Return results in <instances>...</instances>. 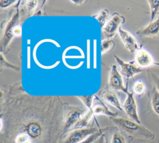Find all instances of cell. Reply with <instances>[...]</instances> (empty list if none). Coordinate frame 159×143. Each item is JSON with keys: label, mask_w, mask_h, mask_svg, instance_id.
Listing matches in <instances>:
<instances>
[{"label": "cell", "mask_w": 159, "mask_h": 143, "mask_svg": "<svg viewBox=\"0 0 159 143\" xmlns=\"http://www.w3.org/2000/svg\"><path fill=\"white\" fill-rule=\"evenodd\" d=\"M116 126L132 138H142L149 140L155 139V134L137 122L124 117H114L110 118Z\"/></svg>", "instance_id": "6da1fadb"}, {"label": "cell", "mask_w": 159, "mask_h": 143, "mask_svg": "<svg viewBox=\"0 0 159 143\" xmlns=\"http://www.w3.org/2000/svg\"><path fill=\"white\" fill-rule=\"evenodd\" d=\"M88 110L87 108L83 106L67 105L65 107V115L63 120V136L73 129Z\"/></svg>", "instance_id": "7a4b0ae2"}, {"label": "cell", "mask_w": 159, "mask_h": 143, "mask_svg": "<svg viewBox=\"0 0 159 143\" xmlns=\"http://www.w3.org/2000/svg\"><path fill=\"white\" fill-rule=\"evenodd\" d=\"M19 3L20 1H18V2L17 3L16 12L13 14L11 18L7 22L4 27L3 34H2L1 39V52L7 48L12 39L16 37L15 30L17 27L19 25L20 22V14L18 6V4H19Z\"/></svg>", "instance_id": "3957f363"}, {"label": "cell", "mask_w": 159, "mask_h": 143, "mask_svg": "<svg viewBox=\"0 0 159 143\" xmlns=\"http://www.w3.org/2000/svg\"><path fill=\"white\" fill-rule=\"evenodd\" d=\"M102 131L104 143H131L133 139L116 126L103 128Z\"/></svg>", "instance_id": "277c9868"}, {"label": "cell", "mask_w": 159, "mask_h": 143, "mask_svg": "<svg viewBox=\"0 0 159 143\" xmlns=\"http://www.w3.org/2000/svg\"><path fill=\"white\" fill-rule=\"evenodd\" d=\"M99 129L94 127H88L73 129L66 133L60 143H80L88 136L98 132Z\"/></svg>", "instance_id": "5b68a950"}, {"label": "cell", "mask_w": 159, "mask_h": 143, "mask_svg": "<svg viewBox=\"0 0 159 143\" xmlns=\"http://www.w3.org/2000/svg\"><path fill=\"white\" fill-rule=\"evenodd\" d=\"M108 85L112 90L122 91L126 95L129 92L127 87L124 86L122 76L115 64H112L111 67Z\"/></svg>", "instance_id": "8992f818"}, {"label": "cell", "mask_w": 159, "mask_h": 143, "mask_svg": "<svg viewBox=\"0 0 159 143\" xmlns=\"http://www.w3.org/2000/svg\"><path fill=\"white\" fill-rule=\"evenodd\" d=\"M125 22V19L123 16L115 12L112 14L111 19L107 21L102 30L107 36V39H109L116 35L120 25L124 24Z\"/></svg>", "instance_id": "52a82bcc"}, {"label": "cell", "mask_w": 159, "mask_h": 143, "mask_svg": "<svg viewBox=\"0 0 159 143\" xmlns=\"http://www.w3.org/2000/svg\"><path fill=\"white\" fill-rule=\"evenodd\" d=\"M122 108L129 119L137 122L139 124H141V121L138 114L137 103L132 92H129L127 94V97L122 105Z\"/></svg>", "instance_id": "ba28073f"}, {"label": "cell", "mask_w": 159, "mask_h": 143, "mask_svg": "<svg viewBox=\"0 0 159 143\" xmlns=\"http://www.w3.org/2000/svg\"><path fill=\"white\" fill-rule=\"evenodd\" d=\"M114 58L116 62L120 67L122 74L125 77H126L127 80L129 78H132L136 74L140 73L142 72V68L134 63V61L130 62L129 63L125 62L116 55H114Z\"/></svg>", "instance_id": "9c48e42d"}, {"label": "cell", "mask_w": 159, "mask_h": 143, "mask_svg": "<svg viewBox=\"0 0 159 143\" xmlns=\"http://www.w3.org/2000/svg\"><path fill=\"white\" fill-rule=\"evenodd\" d=\"M118 34L125 47L130 53H135L140 49V47L137 40L130 32L122 29V27H120L118 30Z\"/></svg>", "instance_id": "30bf717a"}, {"label": "cell", "mask_w": 159, "mask_h": 143, "mask_svg": "<svg viewBox=\"0 0 159 143\" xmlns=\"http://www.w3.org/2000/svg\"><path fill=\"white\" fill-rule=\"evenodd\" d=\"M98 94L99 97H101L107 104L120 111H124L118 96L113 90L108 88H104L99 91Z\"/></svg>", "instance_id": "8fae6325"}, {"label": "cell", "mask_w": 159, "mask_h": 143, "mask_svg": "<svg viewBox=\"0 0 159 143\" xmlns=\"http://www.w3.org/2000/svg\"><path fill=\"white\" fill-rule=\"evenodd\" d=\"M135 63L140 68H147L154 64L153 58L152 55L147 50L140 48L135 53Z\"/></svg>", "instance_id": "7c38bea8"}, {"label": "cell", "mask_w": 159, "mask_h": 143, "mask_svg": "<svg viewBox=\"0 0 159 143\" xmlns=\"http://www.w3.org/2000/svg\"><path fill=\"white\" fill-rule=\"evenodd\" d=\"M140 37H155L159 34V16L136 32Z\"/></svg>", "instance_id": "4fadbf2b"}, {"label": "cell", "mask_w": 159, "mask_h": 143, "mask_svg": "<svg viewBox=\"0 0 159 143\" xmlns=\"http://www.w3.org/2000/svg\"><path fill=\"white\" fill-rule=\"evenodd\" d=\"M95 99L97 101V103L93 104L92 108L91 109L93 111L94 116L104 115L108 116L110 118L117 117V113L111 111L96 95H95Z\"/></svg>", "instance_id": "5bb4252c"}, {"label": "cell", "mask_w": 159, "mask_h": 143, "mask_svg": "<svg viewBox=\"0 0 159 143\" xmlns=\"http://www.w3.org/2000/svg\"><path fill=\"white\" fill-rule=\"evenodd\" d=\"M94 116V114L91 109H88V111L81 117L76 124L74 126L72 130L76 129H81L84 127H88L89 124L92 118Z\"/></svg>", "instance_id": "9a60e30c"}, {"label": "cell", "mask_w": 159, "mask_h": 143, "mask_svg": "<svg viewBox=\"0 0 159 143\" xmlns=\"http://www.w3.org/2000/svg\"><path fill=\"white\" fill-rule=\"evenodd\" d=\"M93 17L96 19L99 23L102 29L107 22V20L109 17V11L107 9H101L99 12L94 15Z\"/></svg>", "instance_id": "2e32d148"}, {"label": "cell", "mask_w": 159, "mask_h": 143, "mask_svg": "<svg viewBox=\"0 0 159 143\" xmlns=\"http://www.w3.org/2000/svg\"><path fill=\"white\" fill-rule=\"evenodd\" d=\"M132 90L134 95L141 97L145 93L146 86L142 80H137L133 83Z\"/></svg>", "instance_id": "e0dca14e"}, {"label": "cell", "mask_w": 159, "mask_h": 143, "mask_svg": "<svg viewBox=\"0 0 159 143\" xmlns=\"http://www.w3.org/2000/svg\"><path fill=\"white\" fill-rule=\"evenodd\" d=\"M150 103L153 111L159 116V93L155 87L152 91Z\"/></svg>", "instance_id": "ac0fdd59"}, {"label": "cell", "mask_w": 159, "mask_h": 143, "mask_svg": "<svg viewBox=\"0 0 159 143\" xmlns=\"http://www.w3.org/2000/svg\"><path fill=\"white\" fill-rule=\"evenodd\" d=\"M148 3L150 9V21L155 20L157 16L159 13V0L148 1Z\"/></svg>", "instance_id": "d6986e66"}, {"label": "cell", "mask_w": 159, "mask_h": 143, "mask_svg": "<svg viewBox=\"0 0 159 143\" xmlns=\"http://www.w3.org/2000/svg\"><path fill=\"white\" fill-rule=\"evenodd\" d=\"M77 98L81 101V102L88 109H91L93 105L95 95L88 96H77Z\"/></svg>", "instance_id": "ffe728a7"}, {"label": "cell", "mask_w": 159, "mask_h": 143, "mask_svg": "<svg viewBox=\"0 0 159 143\" xmlns=\"http://www.w3.org/2000/svg\"><path fill=\"white\" fill-rule=\"evenodd\" d=\"M115 46V42L109 39L102 40L101 43V53L104 54L111 50Z\"/></svg>", "instance_id": "44dd1931"}, {"label": "cell", "mask_w": 159, "mask_h": 143, "mask_svg": "<svg viewBox=\"0 0 159 143\" xmlns=\"http://www.w3.org/2000/svg\"><path fill=\"white\" fill-rule=\"evenodd\" d=\"M11 68L12 70H14L16 71H19L20 70V68L16 66L10 62H9L4 57V55L2 52H1V70H2L3 68Z\"/></svg>", "instance_id": "7402d4cb"}, {"label": "cell", "mask_w": 159, "mask_h": 143, "mask_svg": "<svg viewBox=\"0 0 159 143\" xmlns=\"http://www.w3.org/2000/svg\"><path fill=\"white\" fill-rule=\"evenodd\" d=\"M102 135V129H99L98 132L91 134L87 138L80 142V143H94L98 139H99Z\"/></svg>", "instance_id": "603a6c76"}, {"label": "cell", "mask_w": 159, "mask_h": 143, "mask_svg": "<svg viewBox=\"0 0 159 143\" xmlns=\"http://www.w3.org/2000/svg\"><path fill=\"white\" fill-rule=\"evenodd\" d=\"M24 4H25V6L26 7L27 13L28 14V15H29L36 8L37 4H38V1H27L24 2Z\"/></svg>", "instance_id": "cb8c5ba5"}, {"label": "cell", "mask_w": 159, "mask_h": 143, "mask_svg": "<svg viewBox=\"0 0 159 143\" xmlns=\"http://www.w3.org/2000/svg\"><path fill=\"white\" fill-rule=\"evenodd\" d=\"M19 1H0V7L1 8H7L11 6H12V4H16Z\"/></svg>", "instance_id": "d4e9b609"}, {"label": "cell", "mask_w": 159, "mask_h": 143, "mask_svg": "<svg viewBox=\"0 0 159 143\" xmlns=\"http://www.w3.org/2000/svg\"><path fill=\"white\" fill-rule=\"evenodd\" d=\"M72 3L76 4V5H78V6H80V5H82L83 4H85L87 1H83V0H81V1H80V0H71L70 1Z\"/></svg>", "instance_id": "484cf974"}, {"label": "cell", "mask_w": 159, "mask_h": 143, "mask_svg": "<svg viewBox=\"0 0 159 143\" xmlns=\"http://www.w3.org/2000/svg\"><path fill=\"white\" fill-rule=\"evenodd\" d=\"M154 81H155V86H156L155 88L159 93V78L158 76H155L154 77Z\"/></svg>", "instance_id": "4316f807"}, {"label": "cell", "mask_w": 159, "mask_h": 143, "mask_svg": "<svg viewBox=\"0 0 159 143\" xmlns=\"http://www.w3.org/2000/svg\"><path fill=\"white\" fill-rule=\"evenodd\" d=\"M94 143H104L103 136L102 135V136H101L99 139H98Z\"/></svg>", "instance_id": "83f0119b"}, {"label": "cell", "mask_w": 159, "mask_h": 143, "mask_svg": "<svg viewBox=\"0 0 159 143\" xmlns=\"http://www.w3.org/2000/svg\"><path fill=\"white\" fill-rule=\"evenodd\" d=\"M150 143H153V142H150Z\"/></svg>", "instance_id": "f1b7e54d"}]
</instances>
